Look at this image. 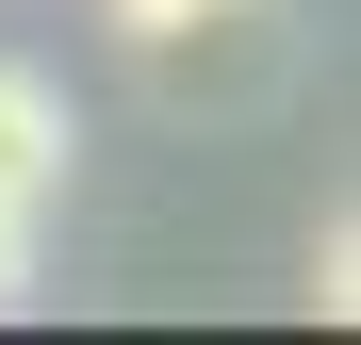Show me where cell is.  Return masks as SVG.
Listing matches in <instances>:
<instances>
[{
  "label": "cell",
  "instance_id": "1",
  "mask_svg": "<svg viewBox=\"0 0 361 345\" xmlns=\"http://www.w3.org/2000/svg\"><path fill=\"white\" fill-rule=\"evenodd\" d=\"M0 198L17 214L66 198V99H49V66H0Z\"/></svg>",
  "mask_w": 361,
  "mask_h": 345
},
{
  "label": "cell",
  "instance_id": "2",
  "mask_svg": "<svg viewBox=\"0 0 361 345\" xmlns=\"http://www.w3.org/2000/svg\"><path fill=\"white\" fill-rule=\"evenodd\" d=\"M230 17H263V0H115L132 49H197V33H230Z\"/></svg>",
  "mask_w": 361,
  "mask_h": 345
},
{
  "label": "cell",
  "instance_id": "3",
  "mask_svg": "<svg viewBox=\"0 0 361 345\" xmlns=\"http://www.w3.org/2000/svg\"><path fill=\"white\" fill-rule=\"evenodd\" d=\"M17 296H33V214L0 198V313H17Z\"/></svg>",
  "mask_w": 361,
  "mask_h": 345
}]
</instances>
